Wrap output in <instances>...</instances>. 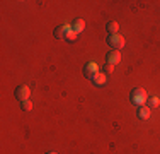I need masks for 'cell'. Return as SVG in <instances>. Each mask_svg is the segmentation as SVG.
<instances>
[{
	"label": "cell",
	"mask_w": 160,
	"mask_h": 154,
	"mask_svg": "<svg viewBox=\"0 0 160 154\" xmlns=\"http://www.w3.org/2000/svg\"><path fill=\"white\" fill-rule=\"evenodd\" d=\"M21 108H22V111H31V110H32V103H31V99L21 101Z\"/></svg>",
	"instance_id": "cell-12"
},
{
	"label": "cell",
	"mask_w": 160,
	"mask_h": 154,
	"mask_svg": "<svg viewBox=\"0 0 160 154\" xmlns=\"http://www.w3.org/2000/svg\"><path fill=\"white\" fill-rule=\"evenodd\" d=\"M121 52H118V50H112V52H109L108 55H106V62L108 63H112V65H118L121 62Z\"/></svg>",
	"instance_id": "cell-6"
},
{
	"label": "cell",
	"mask_w": 160,
	"mask_h": 154,
	"mask_svg": "<svg viewBox=\"0 0 160 154\" xmlns=\"http://www.w3.org/2000/svg\"><path fill=\"white\" fill-rule=\"evenodd\" d=\"M158 105H160V99L157 98V96H148V99H147V106L150 108V110L157 108Z\"/></svg>",
	"instance_id": "cell-11"
},
{
	"label": "cell",
	"mask_w": 160,
	"mask_h": 154,
	"mask_svg": "<svg viewBox=\"0 0 160 154\" xmlns=\"http://www.w3.org/2000/svg\"><path fill=\"white\" fill-rule=\"evenodd\" d=\"M48 154H56V152H48Z\"/></svg>",
	"instance_id": "cell-15"
},
{
	"label": "cell",
	"mask_w": 160,
	"mask_h": 154,
	"mask_svg": "<svg viewBox=\"0 0 160 154\" xmlns=\"http://www.w3.org/2000/svg\"><path fill=\"white\" fill-rule=\"evenodd\" d=\"M106 31H108L109 34H118V31H119V24H118L116 21H109L108 24H106Z\"/></svg>",
	"instance_id": "cell-10"
},
{
	"label": "cell",
	"mask_w": 160,
	"mask_h": 154,
	"mask_svg": "<svg viewBox=\"0 0 160 154\" xmlns=\"http://www.w3.org/2000/svg\"><path fill=\"white\" fill-rule=\"evenodd\" d=\"M106 41H108V45L111 46L112 50H118V52H119L121 48H124V45H126L124 38L121 36L119 33H118V34H109V36H108V40H106Z\"/></svg>",
	"instance_id": "cell-2"
},
{
	"label": "cell",
	"mask_w": 160,
	"mask_h": 154,
	"mask_svg": "<svg viewBox=\"0 0 160 154\" xmlns=\"http://www.w3.org/2000/svg\"><path fill=\"white\" fill-rule=\"evenodd\" d=\"M136 113H138L140 120H148V118H150V115H152V110L147 105H142V106H138V111H136Z\"/></svg>",
	"instance_id": "cell-7"
},
{
	"label": "cell",
	"mask_w": 160,
	"mask_h": 154,
	"mask_svg": "<svg viewBox=\"0 0 160 154\" xmlns=\"http://www.w3.org/2000/svg\"><path fill=\"white\" fill-rule=\"evenodd\" d=\"M72 31V24H62V26H58V28L55 29V38L56 40H65L67 38V34Z\"/></svg>",
	"instance_id": "cell-4"
},
{
	"label": "cell",
	"mask_w": 160,
	"mask_h": 154,
	"mask_svg": "<svg viewBox=\"0 0 160 154\" xmlns=\"http://www.w3.org/2000/svg\"><path fill=\"white\" fill-rule=\"evenodd\" d=\"M29 96H31V89L28 86H19L16 89V99L19 101H26V99H29Z\"/></svg>",
	"instance_id": "cell-5"
},
{
	"label": "cell",
	"mask_w": 160,
	"mask_h": 154,
	"mask_svg": "<svg viewBox=\"0 0 160 154\" xmlns=\"http://www.w3.org/2000/svg\"><path fill=\"white\" fill-rule=\"evenodd\" d=\"M129 99H131V105L135 106H142V105H147V99H148V94L143 87H135L129 94Z\"/></svg>",
	"instance_id": "cell-1"
},
{
	"label": "cell",
	"mask_w": 160,
	"mask_h": 154,
	"mask_svg": "<svg viewBox=\"0 0 160 154\" xmlns=\"http://www.w3.org/2000/svg\"><path fill=\"white\" fill-rule=\"evenodd\" d=\"M102 70H104L106 74H112V72H114V65H112V63H108V62H106L104 67H102Z\"/></svg>",
	"instance_id": "cell-14"
},
{
	"label": "cell",
	"mask_w": 160,
	"mask_h": 154,
	"mask_svg": "<svg viewBox=\"0 0 160 154\" xmlns=\"http://www.w3.org/2000/svg\"><path fill=\"white\" fill-rule=\"evenodd\" d=\"M72 29H73L77 34H80L83 29H85V21H83V19H75V21L72 22Z\"/></svg>",
	"instance_id": "cell-8"
},
{
	"label": "cell",
	"mask_w": 160,
	"mask_h": 154,
	"mask_svg": "<svg viewBox=\"0 0 160 154\" xmlns=\"http://www.w3.org/2000/svg\"><path fill=\"white\" fill-rule=\"evenodd\" d=\"M99 74V65L96 62H89V63H85V67H83V75L87 77V79H92V77H96Z\"/></svg>",
	"instance_id": "cell-3"
},
{
	"label": "cell",
	"mask_w": 160,
	"mask_h": 154,
	"mask_svg": "<svg viewBox=\"0 0 160 154\" xmlns=\"http://www.w3.org/2000/svg\"><path fill=\"white\" fill-rule=\"evenodd\" d=\"M90 80H92L94 86L101 87V86H104V84H106V74H104V72H99V74H97L96 77H92Z\"/></svg>",
	"instance_id": "cell-9"
},
{
	"label": "cell",
	"mask_w": 160,
	"mask_h": 154,
	"mask_svg": "<svg viewBox=\"0 0 160 154\" xmlns=\"http://www.w3.org/2000/svg\"><path fill=\"white\" fill-rule=\"evenodd\" d=\"M77 36H78V34H77V33H75V31H73V29H72V31H70V33H68V34H67V38H65V41H70V43H72V41H75V40H77Z\"/></svg>",
	"instance_id": "cell-13"
}]
</instances>
